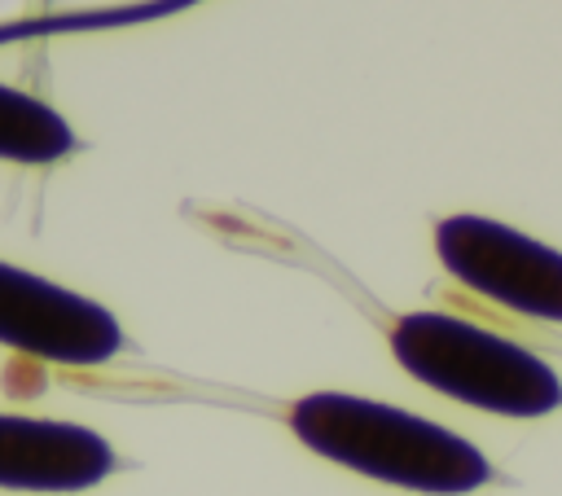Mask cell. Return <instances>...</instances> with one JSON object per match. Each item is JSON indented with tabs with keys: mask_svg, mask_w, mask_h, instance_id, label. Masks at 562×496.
Segmentation results:
<instances>
[{
	"mask_svg": "<svg viewBox=\"0 0 562 496\" xmlns=\"http://www.w3.org/2000/svg\"><path fill=\"white\" fill-rule=\"evenodd\" d=\"M119 465L114 448L75 421L0 413V487L4 492H88Z\"/></svg>",
	"mask_w": 562,
	"mask_h": 496,
	"instance_id": "obj_5",
	"label": "cell"
},
{
	"mask_svg": "<svg viewBox=\"0 0 562 496\" xmlns=\"http://www.w3.org/2000/svg\"><path fill=\"white\" fill-rule=\"evenodd\" d=\"M0 347L88 369L123 351V329L101 303L26 268L0 263Z\"/></svg>",
	"mask_w": 562,
	"mask_h": 496,
	"instance_id": "obj_4",
	"label": "cell"
},
{
	"mask_svg": "<svg viewBox=\"0 0 562 496\" xmlns=\"http://www.w3.org/2000/svg\"><path fill=\"white\" fill-rule=\"evenodd\" d=\"M435 250L448 277H457L465 290L518 316L562 325V250L483 215L439 219Z\"/></svg>",
	"mask_w": 562,
	"mask_h": 496,
	"instance_id": "obj_3",
	"label": "cell"
},
{
	"mask_svg": "<svg viewBox=\"0 0 562 496\" xmlns=\"http://www.w3.org/2000/svg\"><path fill=\"white\" fill-rule=\"evenodd\" d=\"M75 145L79 140L70 123L53 105L0 83V158L4 162H57Z\"/></svg>",
	"mask_w": 562,
	"mask_h": 496,
	"instance_id": "obj_6",
	"label": "cell"
},
{
	"mask_svg": "<svg viewBox=\"0 0 562 496\" xmlns=\"http://www.w3.org/2000/svg\"><path fill=\"white\" fill-rule=\"evenodd\" d=\"M391 351L408 377L457 404L496 417H544L562 408V377L536 351L452 312H404L391 325Z\"/></svg>",
	"mask_w": 562,
	"mask_h": 496,
	"instance_id": "obj_2",
	"label": "cell"
},
{
	"mask_svg": "<svg viewBox=\"0 0 562 496\" xmlns=\"http://www.w3.org/2000/svg\"><path fill=\"white\" fill-rule=\"evenodd\" d=\"M285 421L316 456L404 492L465 496L496 478L492 461L470 439L364 395L312 391L290 404Z\"/></svg>",
	"mask_w": 562,
	"mask_h": 496,
	"instance_id": "obj_1",
	"label": "cell"
}]
</instances>
